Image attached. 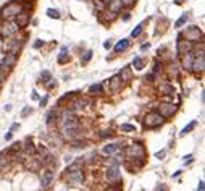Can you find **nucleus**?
I'll return each instance as SVG.
<instances>
[{"mask_svg": "<svg viewBox=\"0 0 205 191\" xmlns=\"http://www.w3.org/2000/svg\"><path fill=\"white\" fill-rule=\"evenodd\" d=\"M136 0H121V5H125V7H131V5H134Z\"/></svg>", "mask_w": 205, "mask_h": 191, "instance_id": "e433bc0d", "label": "nucleus"}, {"mask_svg": "<svg viewBox=\"0 0 205 191\" xmlns=\"http://www.w3.org/2000/svg\"><path fill=\"white\" fill-rule=\"evenodd\" d=\"M132 66H134V70H142L144 68L142 58H141V57H136V58L132 60Z\"/></svg>", "mask_w": 205, "mask_h": 191, "instance_id": "bb28decb", "label": "nucleus"}, {"mask_svg": "<svg viewBox=\"0 0 205 191\" xmlns=\"http://www.w3.org/2000/svg\"><path fill=\"white\" fill-rule=\"evenodd\" d=\"M184 36H186V39H188L189 42H197L199 39L202 37V31L197 28V26H191V28H188L184 31Z\"/></svg>", "mask_w": 205, "mask_h": 191, "instance_id": "6e6552de", "label": "nucleus"}, {"mask_svg": "<svg viewBox=\"0 0 205 191\" xmlns=\"http://www.w3.org/2000/svg\"><path fill=\"white\" fill-rule=\"evenodd\" d=\"M53 172L52 170H45L44 172V175H42V178H41V183H42V186L44 188H47V186H50L52 185V181H53Z\"/></svg>", "mask_w": 205, "mask_h": 191, "instance_id": "4468645a", "label": "nucleus"}, {"mask_svg": "<svg viewBox=\"0 0 205 191\" xmlns=\"http://www.w3.org/2000/svg\"><path fill=\"white\" fill-rule=\"evenodd\" d=\"M178 75H179V68H178V65L171 63V65L168 66V76H170V78H176Z\"/></svg>", "mask_w": 205, "mask_h": 191, "instance_id": "412c9836", "label": "nucleus"}, {"mask_svg": "<svg viewBox=\"0 0 205 191\" xmlns=\"http://www.w3.org/2000/svg\"><path fill=\"white\" fill-rule=\"evenodd\" d=\"M192 159H194V157H192L191 154H189V156H186L183 160H184V164H191V162H192Z\"/></svg>", "mask_w": 205, "mask_h": 191, "instance_id": "4c0bfd02", "label": "nucleus"}, {"mask_svg": "<svg viewBox=\"0 0 205 191\" xmlns=\"http://www.w3.org/2000/svg\"><path fill=\"white\" fill-rule=\"evenodd\" d=\"M70 60V55H68V49L66 47H63L62 52H60V57H58V63H66Z\"/></svg>", "mask_w": 205, "mask_h": 191, "instance_id": "4be33fe9", "label": "nucleus"}, {"mask_svg": "<svg viewBox=\"0 0 205 191\" xmlns=\"http://www.w3.org/2000/svg\"><path fill=\"white\" fill-rule=\"evenodd\" d=\"M20 31V26H18V23L16 21H13V20H8V21H5L3 23V26H2V36L3 37H10V36H13L15 32H18Z\"/></svg>", "mask_w": 205, "mask_h": 191, "instance_id": "20e7f679", "label": "nucleus"}, {"mask_svg": "<svg viewBox=\"0 0 205 191\" xmlns=\"http://www.w3.org/2000/svg\"><path fill=\"white\" fill-rule=\"evenodd\" d=\"M118 151V146L116 144H108V146H104V152L105 154H113Z\"/></svg>", "mask_w": 205, "mask_h": 191, "instance_id": "cd10ccee", "label": "nucleus"}, {"mask_svg": "<svg viewBox=\"0 0 205 191\" xmlns=\"http://www.w3.org/2000/svg\"><path fill=\"white\" fill-rule=\"evenodd\" d=\"M160 68H162V63L158 65V62H157L155 65H153V73H158V70H160Z\"/></svg>", "mask_w": 205, "mask_h": 191, "instance_id": "58836bf2", "label": "nucleus"}, {"mask_svg": "<svg viewBox=\"0 0 205 191\" xmlns=\"http://www.w3.org/2000/svg\"><path fill=\"white\" fill-rule=\"evenodd\" d=\"M158 113H160L163 118L173 117V115L176 113V105H173V104H167V102H163V104H160V105H158Z\"/></svg>", "mask_w": 205, "mask_h": 191, "instance_id": "0eeeda50", "label": "nucleus"}, {"mask_svg": "<svg viewBox=\"0 0 205 191\" xmlns=\"http://www.w3.org/2000/svg\"><path fill=\"white\" fill-rule=\"evenodd\" d=\"M176 50H178L179 55H184V54H188V52H192V42H189L188 39H186V41H179Z\"/></svg>", "mask_w": 205, "mask_h": 191, "instance_id": "9b49d317", "label": "nucleus"}, {"mask_svg": "<svg viewBox=\"0 0 205 191\" xmlns=\"http://www.w3.org/2000/svg\"><path fill=\"white\" fill-rule=\"evenodd\" d=\"M90 58H92V50H87V52L84 54V57L81 58V62H83V63H87Z\"/></svg>", "mask_w": 205, "mask_h": 191, "instance_id": "72a5a7b5", "label": "nucleus"}, {"mask_svg": "<svg viewBox=\"0 0 205 191\" xmlns=\"http://www.w3.org/2000/svg\"><path fill=\"white\" fill-rule=\"evenodd\" d=\"M104 47H105V49H110V47H111V42H110V41H107V42L104 44Z\"/></svg>", "mask_w": 205, "mask_h": 191, "instance_id": "09e8293b", "label": "nucleus"}, {"mask_svg": "<svg viewBox=\"0 0 205 191\" xmlns=\"http://www.w3.org/2000/svg\"><path fill=\"white\" fill-rule=\"evenodd\" d=\"M163 156H165V151H162V152H157V154H155L157 159H160V157H163Z\"/></svg>", "mask_w": 205, "mask_h": 191, "instance_id": "49530a36", "label": "nucleus"}, {"mask_svg": "<svg viewBox=\"0 0 205 191\" xmlns=\"http://www.w3.org/2000/svg\"><path fill=\"white\" fill-rule=\"evenodd\" d=\"M18 126H20V125H18V123H15V125H11V128H10V133H13L15 130L18 128Z\"/></svg>", "mask_w": 205, "mask_h": 191, "instance_id": "de8ad7c7", "label": "nucleus"}, {"mask_svg": "<svg viewBox=\"0 0 205 191\" xmlns=\"http://www.w3.org/2000/svg\"><path fill=\"white\" fill-rule=\"evenodd\" d=\"M32 99H39V96H37V92H36V91H32Z\"/></svg>", "mask_w": 205, "mask_h": 191, "instance_id": "5fc2aeb1", "label": "nucleus"}, {"mask_svg": "<svg viewBox=\"0 0 205 191\" xmlns=\"http://www.w3.org/2000/svg\"><path fill=\"white\" fill-rule=\"evenodd\" d=\"M57 118H58V110H50L49 113H47V117H45V120H47V123H53L57 120Z\"/></svg>", "mask_w": 205, "mask_h": 191, "instance_id": "5701e85b", "label": "nucleus"}, {"mask_svg": "<svg viewBox=\"0 0 205 191\" xmlns=\"http://www.w3.org/2000/svg\"><path fill=\"white\" fill-rule=\"evenodd\" d=\"M50 78H52V76H50V73H49V71H44V73H42L41 75V83H47V81H49L50 80Z\"/></svg>", "mask_w": 205, "mask_h": 191, "instance_id": "f704fd0d", "label": "nucleus"}, {"mask_svg": "<svg viewBox=\"0 0 205 191\" xmlns=\"http://www.w3.org/2000/svg\"><path fill=\"white\" fill-rule=\"evenodd\" d=\"M160 92H165V94H168V96H173V87L171 86H168V84H163V86H160Z\"/></svg>", "mask_w": 205, "mask_h": 191, "instance_id": "c85d7f7f", "label": "nucleus"}, {"mask_svg": "<svg viewBox=\"0 0 205 191\" xmlns=\"http://www.w3.org/2000/svg\"><path fill=\"white\" fill-rule=\"evenodd\" d=\"M181 57H183V68L191 70L192 60H194V55H192V52H188V54H184V55H181Z\"/></svg>", "mask_w": 205, "mask_h": 191, "instance_id": "dca6fc26", "label": "nucleus"}, {"mask_svg": "<svg viewBox=\"0 0 205 191\" xmlns=\"http://www.w3.org/2000/svg\"><path fill=\"white\" fill-rule=\"evenodd\" d=\"M105 191H120V188H107V190H105Z\"/></svg>", "mask_w": 205, "mask_h": 191, "instance_id": "603ef678", "label": "nucleus"}, {"mask_svg": "<svg viewBox=\"0 0 205 191\" xmlns=\"http://www.w3.org/2000/svg\"><path fill=\"white\" fill-rule=\"evenodd\" d=\"M16 63V55H15L13 52H10V54H7L5 55V58L2 60V63H0V68H11V66Z\"/></svg>", "mask_w": 205, "mask_h": 191, "instance_id": "f8f14e48", "label": "nucleus"}, {"mask_svg": "<svg viewBox=\"0 0 205 191\" xmlns=\"http://www.w3.org/2000/svg\"><path fill=\"white\" fill-rule=\"evenodd\" d=\"M102 2H104V4H108V2H110V0H102Z\"/></svg>", "mask_w": 205, "mask_h": 191, "instance_id": "4d7b16f0", "label": "nucleus"}, {"mask_svg": "<svg viewBox=\"0 0 205 191\" xmlns=\"http://www.w3.org/2000/svg\"><path fill=\"white\" fill-rule=\"evenodd\" d=\"M5 80V76H3V75H2V73H0V83H2V81H3Z\"/></svg>", "mask_w": 205, "mask_h": 191, "instance_id": "6e6d98bb", "label": "nucleus"}, {"mask_svg": "<svg viewBox=\"0 0 205 191\" xmlns=\"http://www.w3.org/2000/svg\"><path fill=\"white\" fill-rule=\"evenodd\" d=\"M128 47H129V41H128V39H121V41L115 45V54L123 52V50H126Z\"/></svg>", "mask_w": 205, "mask_h": 191, "instance_id": "6ab92c4d", "label": "nucleus"}, {"mask_svg": "<svg viewBox=\"0 0 205 191\" xmlns=\"http://www.w3.org/2000/svg\"><path fill=\"white\" fill-rule=\"evenodd\" d=\"M47 101H49V97H47V96H45V97H44V99H42V101H41V105H42V107H44V105L47 104Z\"/></svg>", "mask_w": 205, "mask_h": 191, "instance_id": "a18cd8bd", "label": "nucleus"}, {"mask_svg": "<svg viewBox=\"0 0 205 191\" xmlns=\"http://www.w3.org/2000/svg\"><path fill=\"white\" fill-rule=\"evenodd\" d=\"M102 8H104V2H102V0H99V2H97V10L102 11Z\"/></svg>", "mask_w": 205, "mask_h": 191, "instance_id": "a19ab883", "label": "nucleus"}, {"mask_svg": "<svg viewBox=\"0 0 205 191\" xmlns=\"http://www.w3.org/2000/svg\"><path fill=\"white\" fill-rule=\"evenodd\" d=\"M5 139H7V141H10V139H11V133H10V131H8L7 135H5Z\"/></svg>", "mask_w": 205, "mask_h": 191, "instance_id": "3c124183", "label": "nucleus"}, {"mask_svg": "<svg viewBox=\"0 0 205 191\" xmlns=\"http://www.w3.org/2000/svg\"><path fill=\"white\" fill-rule=\"evenodd\" d=\"M121 0H110L108 2V10L111 11V13H118L120 10H121Z\"/></svg>", "mask_w": 205, "mask_h": 191, "instance_id": "f3484780", "label": "nucleus"}, {"mask_svg": "<svg viewBox=\"0 0 205 191\" xmlns=\"http://www.w3.org/2000/svg\"><path fill=\"white\" fill-rule=\"evenodd\" d=\"M149 47H150V44H149V42H147V44H144V45H142V50H146V49H149Z\"/></svg>", "mask_w": 205, "mask_h": 191, "instance_id": "864d4df0", "label": "nucleus"}, {"mask_svg": "<svg viewBox=\"0 0 205 191\" xmlns=\"http://www.w3.org/2000/svg\"><path fill=\"white\" fill-rule=\"evenodd\" d=\"M129 18H131V15H129V13H126L125 16H123V21H129Z\"/></svg>", "mask_w": 205, "mask_h": 191, "instance_id": "8fccbe9b", "label": "nucleus"}, {"mask_svg": "<svg viewBox=\"0 0 205 191\" xmlns=\"http://www.w3.org/2000/svg\"><path fill=\"white\" fill-rule=\"evenodd\" d=\"M26 167H28V168H31V170H37V168H39V162H36L34 159H31V160H28V162H26Z\"/></svg>", "mask_w": 205, "mask_h": 191, "instance_id": "c756f323", "label": "nucleus"}, {"mask_svg": "<svg viewBox=\"0 0 205 191\" xmlns=\"http://www.w3.org/2000/svg\"><path fill=\"white\" fill-rule=\"evenodd\" d=\"M107 180L108 181H118L120 177H121V173H120V168H118V164H113L111 167H108L107 170Z\"/></svg>", "mask_w": 205, "mask_h": 191, "instance_id": "1a4fd4ad", "label": "nucleus"}, {"mask_svg": "<svg viewBox=\"0 0 205 191\" xmlns=\"http://www.w3.org/2000/svg\"><path fill=\"white\" fill-rule=\"evenodd\" d=\"M108 83H110V91H111V92H118V91L121 89L123 81L120 80L118 75H115V76H111V78H110V81H108Z\"/></svg>", "mask_w": 205, "mask_h": 191, "instance_id": "ddd939ff", "label": "nucleus"}, {"mask_svg": "<svg viewBox=\"0 0 205 191\" xmlns=\"http://www.w3.org/2000/svg\"><path fill=\"white\" fill-rule=\"evenodd\" d=\"M125 154L126 156H131L134 159H144L146 152H144V147L141 144H132V146H128L125 149Z\"/></svg>", "mask_w": 205, "mask_h": 191, "instance_id": "39448f33", "label": "nucleus"}, {"mask_svg": "<svg viewBox=\"0 0 205 191\" xmlns=\"http://www.w3.org/2000/svg\"><path fill=\"white\" fill-rule=\"evenodd\" d=\"M21 11V5L20 4H8L2 8L0 11V16L3 18V21H8V20H13L18 13Z\"/></svg>", "mask_w": 205, "mask_h": 191, "instance_id": "f03ea898", "label": "nucleus"}, {"mask_svg": "<svg viewBox=\"0 0 205 191\" xmlns=\"http://www.w3.org/2000/svg\"><path fill=\"white\" fill-rule=\"evenodd\" d=\"M163 123V117H162L158 112H149V113L144 117V125L146 128H157Z\"/></svg>", "mask_w": 205, "mask_h": 191, "instance_id": "7ed1b4c3", "label": "nucleus"}, {"mask_svg": "<svg viewBox=\"0 0 205 191\" xmlns=\"http://www.w3.org/2000/svg\"><path fill=\"white\" fill-rule=\"evenodd\" d=\"M24 151H28V152H34V144H32V141L26 139V142H24Z\"/></svg>", "mask_w": 205, "mask_h": 191, "instance_id": "7c9ffc66", "label": "nucleus"}, {"mask_svg": "<svg viewBox=\"0 0 205 191\" xmlns=\"http://www.w3.org/2000/svg\"><path fill=\"white\" fill-rule=\"evenodd\" d=\"M195 125H197V122H195V120H192L191 123H189L188 126H184V128L181 130V133H179V136H184V135H188L189 131H192V130L195 128Z\"/></svg>", "mask_w": 205, "mask_h": 191, "instance_id": "b1692460", "label": "nucleus"}, {"mask_svg": "<svg viewBox=\"0 0 205 191\" xmlns=\"http://www.w3.org/2000/svg\"><path fill=\"white\" fill-rule=\"evenodd\" d=\"M204 66H205V57H204V54H197V55L194 57V60H192L191 70H194V71H204Z\"/></svg>", "mask_w": 205, "mask_h": 191, "instance_id": "9d476101", "label": "nucleus"}, {"mask_svg": "<svg viewBox=\"0 0 205 191\" xmlns=\"http://www.w3.org/2000/svg\"><path fill=\"white\" fill-rule=\"evenodd\" d=\"M104 92V86L102 84H92L89 87V94H102Z\"/></svg>", "mask_w": 205, "mask_h": 191, "instance_id": "393cba45", "label": "nucleus"}, {"mask_svg": "<svg viewBox=\"0 0 205 191\" xmlns=\"http://www.w3.org/2000/svg\"><path fill=\"white\" fill-rule=\"evenodd\" d=\"M31 107H28V109H24V110H23V117H26V115H29V113H31Z\"/></svg>", "mask_w": 205, "mask_h": 191, "instance_id": "79ce46f5", "label": "nucleus"}, {"mask_svg": "<svg viewBox=\"0 0 205 191\" xmlns=\"http://www.w3.org/2000/svg\"><path fill=\"white\" fill-rule=\"evenodd\" d=\"M84 105H86V101H84V99H76V101H73L68 107H70L71 110H79V109L84 107Z\"/></svg>", "mask_w": 205, "mask_h": 191, "instance_id": "aec40b11", "label": "nucleus"}, {"mask_svg": "<svg viewBox=\"0 0 205 191\" xmlns=\"http://www.w3.org/2000/svg\"><path fill=\"white\" fill-rule=\"evenodd\" d=\"M197 191H205V186H204V181H200V183H199V188H197Z\"/></svg>", "mask_w": 205, "mask_h": 191, "instance_id": "c03bdc74", "label": "nucleus"}, {"mask_svg": "<svg viewBox=\"0 0 205 191\" xmlns=\"http://www.w3.org/2000/svg\"><path fill=\"white\" fill-rule=\"evenodd\" d=\"M42 44H44V42H42L41 39H37V41L34 42V47H36V49H39V47H42Z\"/></svg>", "mask_w": 205, "mask_h": 191, "instance_id": "ea45409f", "label": "nucleus"}, {"mask_svg": "<svg viewBox=\"0 0 205 191\" xmlns=\"http://www.w3.org/2000/svg\"><path fill=\"white\" fill-rule=\"evenodd\" d=\"M121 131H136V126L129 125V123H125V125H121Z\"/></svg>", "mask_w": 205, "mask_h": 191, "instance_id": "473e14b6", "label": "nucleus"}, {"mask_svg": "<svg viewBox=\"0 0 205 191\" xmlns=\"http://www.w3.org/2000/svg\"><path fill=\"white\" fill-rule=\"evenodd\" d=\"M78 118L71 113L70 110H66L63 113V118H62V135L63 138L66 139H73L78 133Z\"/></svg>", "mask_w": 205, "mask_h": 191, "instance_id": "f257e3e1", "label": "nucleus"}, {"mask_svg": "<svg viewBox=\"0 0 205 191\" xmlns=\"http://www.w3.org/2000/svg\"><path fill=\"white\" fill-rule=\"evenodd\" d=\"M141 32H142V25H137V26H136L134 29H132L131 36H132V37H137V36H139Z\"/></svg>", "mask_w": 205, "mask_h": 191, "instance_id": "2f4dec72", "label": "nucleus"}, {"mask_svg": "<svg viewBox=\"0 0 205 191\" xmlns=\"http://www.w3.org/2000/svg\"><path fill=\"white\" fill-rule=\"evenodd\" d=\"M47 16L52 18V20H58V18H60V11L55 10V8H49V10H47Z\"/></svg>", "mask_w": 205, "mask_h": 191, "instance_id": "a878e982", "label": "nucleus"}, {"mask_svg": "<svg viewBox=\"0 0 205 191\" xmlns=\"http://www.w3.org/2000/svg\"><path fill=\"white\" fill-rule=\"evenodd\" d=\"M29 20H31V16H29L28 13H18L16 15V23H18V26L20 28H26L28 26V23H29Z\"/></svg>", "mask_w": 205, "mask_h": 191, "instance_id": "2eb2a0df", "label": "nucleus"}, {"mask_svg": "<svg viewBox=\"0 0 205 191\" xmlns=\"http://www.w3.org/2000/svg\"><path fill=\"white\" fill-rule=\"evenodd\" d=\"M83 180H84V173H83V168H74V170H70L68 172V181L71 185H83Z\"/></svg>", "mask_w": 205, "mask_h": 191, "instance_id": "423d86ee", "label": "nucleus"}, {"mask_svg": "<svg viewBox=\"0 0 205 191\" xmlns=\"http://www.w3.org/2000/svg\"><path fill=\"white\" fill-rule=\"evenodd\" d=\"M5 164H7V160H5V159H2V157H0V170H2V168H3V167H5Z\"/></svg>", "mask_w": 205, "mask_h": 191, "instance_id": "37998d69", "label": "nucleus"}, {"mask_svg": "<svg viewBox=\"0 0 205 191\" xmlns=\"http://www.w3.org/2000/svg\"><path fill=\"white\" fill-rule=\"evenodd\" d=\"M118 76H120V80H121V81H131V78H132V71H131V68H129V66L123 68V70H121V73H120Z\"/></svg>", "mask_w": 205, "mask_h": 191, "instance_id": "a211bd4d", "label": "nucleus"}, {"mask_svg": "<svg viewBox=\"0 0 205 191\" xmlns=\"http://www.w3.org/2000/svg\"><path fill=\"white\" fill-rule=\"evenodd\" d=\"M186 21H188V16H186V15H183V16H181L179 20L176 21V25H174V26H176V28H181V26L184 25Z\"/></svg>", "mask_w": 205, "mask_h": 191, "instance_id": "c9c22d12", "label": "nucleus"}]
</instances>
